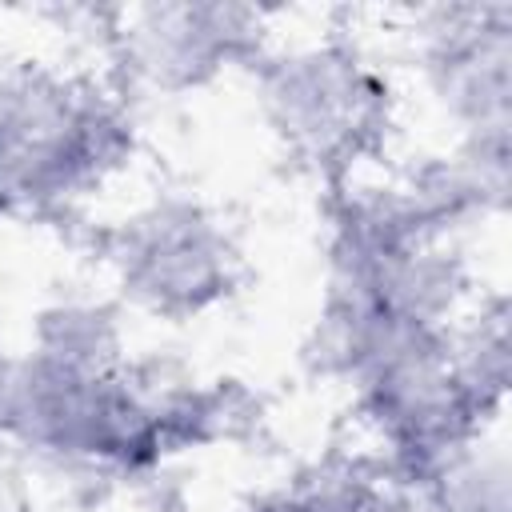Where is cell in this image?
I'll return each instance as SVG.
<instances>
[{"label":"cell","mask_w":512,"mask_h":512,"mask_svg":"<svg viewBox=\"0 0 512 512\" xmlns=\"http://www.w3.org/2000/svg\"><path fill=\"white\" fill-rule=\"evenodd\" d=\"M260 32V12L236 4H160L128 16L124 56L152 84H200Z\"/></svg>","instance_id":"obj_1"},{"label":"cell","mask_w":512,"mask_h":512,"mask_svg":"<svg viewBox=\"0 0 512 512\" xmlns=\"http://www.w3.org/2000/svg\"><path fill=\"white\" fill-rule=\"evenodd\" d=\"M268 96L288 132L312 148H332L356 132L360 116L376 104V80L356 68L340 48H316L280 60L268 72Z\"/></svg>","instance_id":"obj_2"}]
</instances>
